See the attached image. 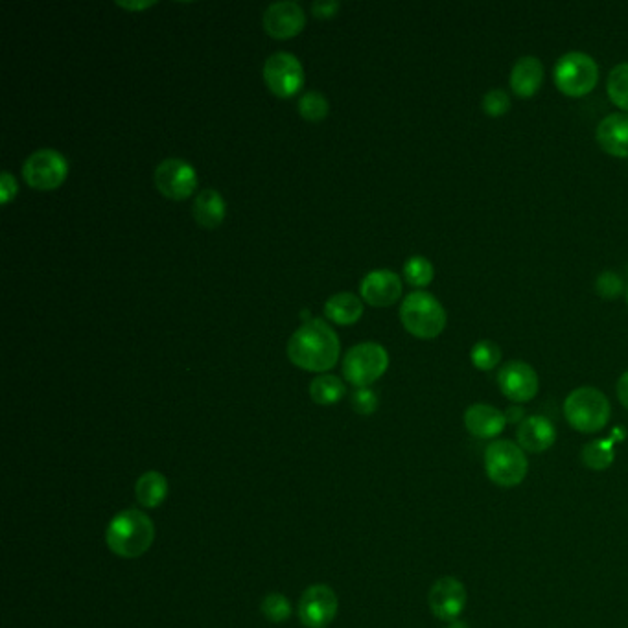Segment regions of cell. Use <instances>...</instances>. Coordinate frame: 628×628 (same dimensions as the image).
Segmentation results:
<instances>
[{"instance_id":"1","label":"cell","mask_w":628,"mask_h":628,"mask_svg":"<svg viewBox=\"0 0 628 628\" xmlns=\"http://www.w3.org/2000/svg\"><path fill=\"white\" fill-rule=\"evenodd\" d=\"M338 334L323 319H310L299 326L288 341L291 363L304 371L325 373L332 369L339 358Z\"/></svg>"},{"instance_id":"2","label":"cell","mask_w":628,"mask_h":628,"mask_svg":"<svg viewBox=\"0 0 628 628\" xmlns=\"http://www.w3.org/2000/svg\"><path fill=\"white\" fill-rule=\"evenodd\" d=\"M155 527L146 512L137 509L118 512L105 533L109 549L122 559H139L152 547Z\"/></svg>"},{"instance_id":"3","label":"cell","mask_w":628,"mask_h":628,"mask_svg":"<svg viewBox=\"0 0 628 628\" xmlns=\"http://www.w3.org/2000/svg\"><path fill=\"white\" fill-rule=\"evenodd\" d=\"M400 321L415 338L435 339L446 328L448 315L428 291H413L400 306Z\"/></svg>"},{"instance_id":"4","label":"cell","mask_w":628,"mask_h":628,"mask_svg":"<svg viewBox=\"0 0 628 628\" xmlns=\"http://www.w3.org/2000/svg\"><path fill=\"white\" fill-rule=\"evenodd\" d=\"M564 415L573 430L597 433L608 424L612 406L603 391L595 387H579L566 398Z\"/></svg>"},{"instance_id":"5","label":"cell","mask_w":628,"mask_h":628,"mask_svg":"<svg viewBox=\"0 0 628 628\" xmlns=\"http://www.w3.org/2000/svg\"><path fill=\"white\" fill-rule=\"evenodd\" d=\"M485 470L498 487H518L529 472V461L520 444L512 441L490 442L485 450Z\"/></svg>"},{"instance_id":"6","label":"cell","mask_w":628,"mask_h":628,"mask_svg":"<svg viewBox=\"0 0 628 628\" xmlns=\"http://www.w3.org/2000/svg\"><path fill=\"white\" fill-rule=\"evenodd\" d=\"M553 76L560 93L581 98L592 93L599 82V65L584 52H568L557 61Z\"/></svg>"},{"instance_id":"7","label":"cell","mask_w":628,"mask_h":628,"mask_svg":"<svg viewBox=\"0 0 628 628\" xmlns=\"http://www.w3.org/2000/svg\"><path fill=\"white\" fill-rule=\"evenodd\" d=\"M389 367L387 350L374 341H365L350 347L343 358V374L350 384L367 387L376 382Z\"/></svg>"},{"instance_id":"8","label":"cell","mask_w":628,"mask_h":628,"mask_svg":"<svg viewBox=\"0 0 628 628\" xmlns=\"http://www.w3.org/2000/svg\"><path fill=\"white\" fill-rule=\"evenodd\" d=\"M69 174L67 159L50 148L32 153L23 164L24 181L37 190L58 188Z\"/></svg>"},{"instance_id":"9","label":"cell","mask_w":628,"mask_h":628,"mask_svg":"<svg viewBox=\"0 0 628 628\" xmlns=\"http://www.w3.org/2000/svg\"><path fill=\"white\" fill-rule=\"evenodd\" d=\"M264 80L277 96L290 98L303 87V65L290 52H275L264 63Z\"/></svg>"},{"instance_id":"10","label":"cell","mask_w":628,"mask_h":628,"mask_svg":"<svg viewBox=\"0 0 628 628\" xmlns=\"http://www.w3.org/2000/svg\"><path fill=\"white\" fill-rule=\"evenodd\" d=\"M338 595L325 584H315L304 590L299 603V617L304 627L326 628L338 616Z\"/></svg>"},{"instance_id":"11","label":"cell","mask_w":628,"mask_h":628,"mask_svg":"<svg viewBox=\"0 0 628 628\" xmlns=\"http://www.w3.org/2000/svg\"><path fill=\"white\" fill-rule=\"evenodd\" d=\"M501 393L516 404L531 402L540 389V380L535 369L525 361L512 360L505 363L498 373Z\"/></svg>"},{"instance_id":"12","label":"cell","mask_w":628,"mask_h":628,"mask_svg":"<svg viewBox=\"0 0 628 628\" xmlns=\"http://www.w3.org/2000/svg\"><path fill=\"white\" fill-rule=\"evenodd\" d=\"M155 185L166 198L185 199L198 187V175L187 161L170 157L155 168Z\"/></svg>"},{"instance_id":"13","label":"cell","mask_w":628,"mask_h":628,"mask_svg":"<svg viewBox=\"0 0 628 628\" xmlns=\"http://www.w3.org/2000/svg\"><path fill=\"white\" fill-rule=\"evenodd\" d=\"M428 605L433 616L441 621H455L465 610V584L455 577H441L430 588Z\"/></svg>"},{"instance_id":"14","label":"cell","mask_w":628,"mask_h":628,"mask_svg":"<svg viewBox=\"0 0 628 628\" xmlns=\"http://www.w3.org/2000/svg\"><path fill=\"white\" fill-rule=\"evenodd\" d=\"M264 30L277 39H286L299 34L306 23V15L297 2H273L264 12Z\"/></svg>"},{"instance_id":"15","label":"cell","mask_w":628,"mask_h":628,"mask_svg":"<svg viewBox=\"0 0 628 628\" xmlns=\"http://www.w3.org/2000/svg\"><path fill=\"white\" fill-rule=\"evenodd\" d=\"M361 297L373 306H391L402 295V280L395 271L376 269L361 280Z\"/></svg>"},{"instance_id":"16","label":"cell","mask_w":628,"mask_h":628,"mask_svg":"<svg viewBox=\"0 0 628 628\" xmlns=\"http://www.w3.org/2000/svg\"><path fill=\"white\" fill-rule=\"evenodd\" d=\"M516 439L524 452L544 454L557 441V430L547 417L531 415L520 422Z\"/></svg>"},{"instance_id":"17","label":"cell","mask_w":628,"mask_h":628,"mask_svg":"<svg viewBox=\"0 0 628 628\" xmlns=\"http://www.w3.org/2000/svg\"><path fill=\"white\" fill-rule=\"evenodd\" d=\"M465 428L477 439H496L507 426V415L490 404H472L465 411Z\"/></svg>"},{"instance_id":"18","label":"cell","mask_w":628,"mask_h":628,"mask_svg":"<svg viewBox=\"0 0 628 628\" xmlns=\"http://www.w3.org/2000/svg\"><path fill=\"white\" fill-rule=\"evenodd\" d=\"M597 142L606 153L614 157H628V115L612 113L597 126Z\"/></svg>"},{"instance_id":"19","label":"cell","mask_w":628,"mask_h":628,"mask_svg":"<svg viewBox=\"0 0 628 628\" xmlns=\"http://www.w3.org/2000/svg\"><path fill=\"white\" fill-rule=\"evenodd\" d=\"M544 83V65L536 56H524L511 70L512 93L520 98H531Z\"/></svg>"},{"instance_id":"20","label":"cell","mask_w":628,"mask_h":628,"mask_svg":"<svg viewBox=\"0 0 628 628\" xmlns=\"http://www.w3.org/2000/svg\"><path fill=\"white\" fill-rule=\"evenodd\" d=\"M225 199L214 188H205L203 192H199L194 199V207L192 214L201 227H218L223 218H225Z\"/></svg>"},{"instance_id":"21","label":"cell","mask_w":628,"mask_h":628,"mask_svg":"<svg viewBox=\"0 0 628 628\" xmlns=\"http://www.w3.org/2000/svg\"><path fill=\"white\" fill-rule=\"evenodd\" d=\"M325 314L339 325H352L363 314V304L354 293L341 291L326 301Z\"/></svg>"},{"instance_id":"22","label":"cell","mask_w":628,"mask_h":628,"mask_svg":"<svg viewBox=\"0 0 628 628\" xmlns=\"http://www.w3.org/2000/svg\"><path fill=\"white\" fill-rule=\"evenodd\" d=\"M135 494L142 507L155 509L159 507L168 496V481L159 472H146L139 477L135 485Z\"/></svg>"},{"instance_id":"23","label":"cell","mask_w":628,"mask_h":628,"mask_svg":"<svg viewBox=\"0 0 628 628\" xmlns=\"http://www.w3.org/2000/svg\"><path fill=\"white\" fill-rule=\"evenodd\" d=\"M614 444H616V439H599V441L588 442L582 448V463L586 468L595 470V472L610 468L616 459Z\"/></svg>"},{"instance_id":"24","label":"cell","mask_w":628,"mask_h":628,"mask_svg":"<svg viewBox=\"0 0 628 628\" xmlns=\"http://www.w3.org/2000/svg\"><path fill=\"white\" fill-rule=\"evenodd\" d=\"M345 384L334 374H321L310 384V396L319 406L336 404L345 396Z\"/></svg>"},{"instance_id":"25","label":"cell","mask_w":628,"mask_h":628,"mask_svg":"<svg viewBox=\"0 0 628 628\" xmlns=\"http://www.w3.org/2000/svg\"><path fill=\"white\" fill-rule=\"evenodd\" d=\"M606 91L617 107L628 111V63H619L610 70Z\"/></svg>"},{"instance_id":"26","label":"cell","mask_w":628,"mask_h":628,"mask_svg":"<svg viewBox=\"0 0 628 628\" xmlns=\"http://www.w3.org/2000/svg\"><path fill=\"white\" fill-rule=\"evenodd\" d=\"M501 356H503V352H501L500 345L490 341V339L477 341L476 345L472 347V352H470L472 363L479 371L496 369L500 365Z\"/></svg>"},{"instance_id":"27","label":"cell","mask_w":628,"mask_h":628,"mask_svg":"<svg viewBox=\"0 0 628 628\" xmlns=\"http://www.w3.org/2000/svg\"><path fill=\"white\" fill-rule=\"evenodd\" d=\"M433 275H435V269L426 256H411L404 264V277L415 288L430 286Z\"/></svg>"},{"instance_id":"28","label":"cell","mask_w":628,"mask_h":628,"mask_svg":"<svg viewBox=\"0 0 628 628\" xmlns=\"http://www.w3.org/2000/svg\"><path fill=\"white\" fill-rule=\"evenodd\" d=\"M299 113L310 122H319L328 115V100L317 91H308L299 98Z\"/></svg>"},{"instance_id":"29","label":"cell","mask_w":628,"mask_h":628,"mask_svg":"<svg viewBox=\"0 0 628 628\" xmlns=\"http://www.w3.org/2000/svg\"><path fill=\"white\" fill-rule=\"evenodd\" d=\"M262 614L268 617L273 623H284L291 616L290 601L286 599V595L269 594L260 606Z\"/></svg>"},{"instance_id":"30","label":"cell","mask_w":628,"mask_h":628,"mask_svg":"<svg viewBox=\"0 0 628 628\" xmlns=\"http://www.w3.org/2000/svg\"><path fill=\"white\" fill-rule=\"evenodd\" d=\"M483 111L489 117H503L511 109V98L509 93L503 89H490L489 93L483 96Z\"/></svg>"},{"instance_id":"31","label":"cell","mask_w":628,"mask_h":628,"mask_svg":"<svg viewBox=\"0 0 628 628\" xmlns=\"http://www.w3.org/2000/svg\"><path fill=\"white\" fill-rule=\"evenodd\" d=\"M350 406L360 415H373L378 409V396L369 387H358L350 396Z\"/></svg>"},{"instance_id":"32","label":"cell","mask_w":628,"mask_h":628,"mask_svg":"<svg viewBox=\"0 0 628 628\" xmlns=\"http://www.w3.org/2000/svg\"><path fill=\"white\" fill-rule=\"evenodd\" d=\"M595 288L603 299H617L623 293V279L614 271H605L597 277Z\"/></svg>"},{"instance_id":"33","label":"cell","mask_w":628,"mask_h":628,"mask_svg":"<svg viewBox=\"0 0 628 628\" xmlns=\"http://www.w3.org/2000/svg\"><path fill=\"white\" fill-rule=\"evenodd\" d=\"M17 194V183L10 172L0 174V199L6 205Z\"/></svg>"},{"instance_id":"34","label":"cell","mask_w":628,"mask_h":628,"mask_svg":"<svg viewBox=\"0 0 628 628\" xmlns=\"http://www.w3.org/2000/svg\"><path fill=\"white\" fill-rule=\"evenodd\" d=\"M336 10H339V2H328V0H319L312 4V12L315 17H332Z\"/></svg>"},{"instance_id":"35","label":"cell","mask_w":628,"mask_h":628,"mask_svg":"<svg viewBox=\"0 0 628 628\" xmlns=\"http://www.w3.org/2000/svg\"><path fill=\"white\" fill-rule=\"evenodd\" d=\"M617 398L628 409V371L617 380Z\"/></svg>"},{"instance_id":"36","label":"cell","mask_w":628,"mask_h":628,"mask_svg":"<svg viewBox=\"0 0 628 628\" xmlns=\"http://www.w3.org/2000/svg\"><path fill=\"white\" fill-rule=\"evenodd\" d=\"M117 4L122 8H128V10H142V8H150L155 2L144 0V2H117Z\"/></svg>"},{"instance_id":"37","label":"cell","mask_w":628,"mask_h":628,"mask_svg":"<svg viewBox=\"0 0 628 628\" xmlns=\"http://www.w3.org/2000/svg\"><path fill=\"white\" fill-rule=\"evenodd\" d=\"M507 420H509V422H518V420H524V409L516 408V406L509 409V411H507Z\"/></svg>"},{"instance_id":"38","label":"cell","mask_w":628,"mask_h":628,"mask_svg":"<svg viewBox=\"0 0 628 628\" xmlns=\"http://www.w3.org/2000/svg\"><path fill=\"white\" fill-rule=\"evenodd\" d=\"M627 301H628V290H627Z\"/></svg>"}]
</instances>
